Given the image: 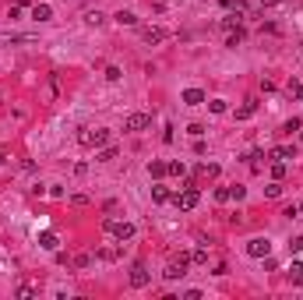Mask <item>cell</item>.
I'll return each instance as SVG.
<instances>
[{"mask_svg": "<svg viewBox=\"0 0 303 300\" xmlns=\"http://www.w3.org/2000/svg\"><path fill=\"white\" fill-rule=\"evenodd\" d=\"M106 141H110V131H106V127H81L78 131V145H85V148H102Z\"/></svg>", "mask_w": 303, "mask_h": 300, "instance_id": "6da1fadb", "label": "cell"}, {"mask_svg": "<svg viewBox=\"0 0 303 300\" xmlns=\"http://www.w3.org/2000/svg\"><path fill=\"white\" fill-rule=\"evenodd\" d=\"M198 201H201V191L194 187V184H187L184 191L173 194V205L180 208V212H190V208H198Z\"/></svg>", "mask_w": 303, "mask_h": 300, "instance_id": "7a4b0ae2", "label": "cell"}, {"mask_svg": "<svg viewBox=\"0 0 303 300\" xmlns=\"http://www.w3.org/2000/svg\"><path fill=\"white\" fill-rule=\"evenodd\" d=\"M102 226H106V233H110L113 240H120V244H124V240H131V237H134V226H131L127 219H106Z\"/></svg>", "mask_w": 303, "mask_h": 300, "instance_id": "3957f363", "label": "cell"}, {"mask_svg": "<svg viewBox=\"0 0 303 300\" xmlns=\"http://www.w3.org/2000/svg\"><path fill=\"white\" fill-rule=\"evenodd\" d=\"M190 268V254H176V258H170V265H166V279H184Z\"/></svg>", "mask_w": 303, "mask_h": 300, "instance_id": "277c9868", "label": "cell"}, {"mask_svg": "<svg viewBox=\"0 0 303 300\" xmlns=\"http://www.w3.org/2000/svg\"><path fill=\"white\" fill-rule=\"evenodd\" d=\"M247 254H250V258H268V254H271V240L268 237H254L247 244Z\"/></svg>", "mask_w": 303, "mask_h": 300, "instance_id": "5b68a950", "label": "cell"}, {"mask_svg": "<svg viewBox=\"0 0 303 300\" xmlns=\"http://www.w3.org/2000/svg\"><path fill=\"white\" fill-rule=\"evenodd\" d=\"M145 127H152V113H131L124 120V131H145Z\"/></svg>", "mask_w": 303, "mask_h": 300, "instance_id": "8992f818", "label": "cell"}, {"mask_svg": "<svg viewBox=\"0 0 303 300\" xmlns=\"http://www.w3.org/2000/svg\"><path fill=\"white\" fill-rule=\"evenodd\" d=\"M148 279H152V272H148V268H145L141 261H138V265L131 268V286H134V290H141V286H148Z\"/></svg>", "mask_w": 303, "mask_h": 300, "instance_id": "52a82bcc", "label": "cell"}, {"mask_svg": "<svg viewBox=\"0 0 303 300\" xmlns=\"http://www.w3.org/2000/svg\"><path fill=\"white\" fill-rule=\"evenodd\" d=\"M141 39L148 42V46H155V42H162V39H166V28H155V25H148V28H141Z\"/></svg>", "mask_w": 303, "mask_h": 300, "instance_id": "ba28073f", "label": "cell"}, {"mask_svg": "<svg viewBox=\"0 0 303 300\" xmlns=\"http://www.w3.org/2000/svg\"><path fill=\"white\" fill-rule=\"evenodd\" d=\"M184 102H187V106H201V102H208V99H205L201 88H187V92H184Z\"/></svg>", "mask_w": 303, "mask_h": 300, "instance_id": "9c48e42d", "label": "cell"}, {"mask_svg": "<svg viewBox=\"0 0 303 300\" xmlns=\"http://www.w3.org/2000/svg\"><path fill=\"white\" fill-rule=\"evenodd\" d=\"M152 198H155L159 205H162V201H173V191L166 187V184H155V187H152Z\"/></svg>", "mask_w": 303, "mask_h": 300, "instance_id": "30bf717a", "label": "cell"}, {"mask_svg": "<svg viewBox=\"0 0 303 300\" xmlns=\"http://www.w3.org/2000/svg\"><path fill=\"white\" fill-rule=\"evenodd\" d=\"M32 18H36V21H50V18H53V7H50V4H36V7H32Z\"/></svg>", "mask_w": 303, "mask_h": 300, "instance_id": "8fae6325", "label": "cell"}, {"mask_svg": "<svg viewBox=\"0 0 303 300\" xmlns=\"http://www.w3.org/2000/svg\"><path fill=\"white\" fill-rule=\"evenodd\" d=\"M285 159H293V148H289V145L271 148V162H285Z\"/></svg>", "mask_w": 303, "mask_h": 300, "instance_id": "7c38bea8", "label": "cell"}, {"mask_svg": "<svg viewBox=\"0 0 303 300\" xmlns=\"http://www.w3.org/2000/svg\"><path fill=\"white\" fill-rule=\"evenodd\" d=\"M39 244L46 247V251H57V247H60V240H57V233H39Z\"/></svg>", "mask_w": 303, "mask_h": 300, "instance_id": "4fadbf2b", "label": "cell"}, {"mask_svg": "<svg viewBox=\"0 0 303 300\" xmlns=\"http://www.w3.org/2000/svg\"><path fill=\"white\" fill-rule=\"evenodd\" d=\"M244 36H247V32H244V28H240V25H236V28H233V32H229V39H226V46H233V50H236V46H240V42H244Z\"/></svg>", "mask_w": 303, "mask_h": 300, "instance_id": "5bb4252c", "label": "cell"}, {"mask_svg": "<svg viewBox=\"0 0 303 300\" xmlns=\"http://www.w3.org/2000/svg\"><path fill=\"white\" fill-rule=\"evenodd\" d=\"M285 276H289V282H303V261H293Z\"/></svg>", "mask_w": 303, "mask_h": 300, "instance_id": "9a60e30c", "label": "cell"}, {"mask_svg": "<svg viewBox=\"0 0 303 300\" xmlns=\"http://www.w3.org/2000/svg\"><path fill=\"white\" fill-rule=\"evenodd\" d=\"M254 110H257V102H244V106L236 110V120H247V117H254Z\"/></svg>", "mask_w": 303, "mask_h": 300, "instance_id": "2e32d148", "label": "cell"}, {"mask_svg": "<svg viewBox=\"0 0 303 300\" xmlns=\"http://www.w3.org/2000/svg\"><path fill=\"white\" fill-rule=\"evenodd\" d=\"M289 96L293 99H303V78H293L289 81Z\"/></svg>", "mask_w": 303, "mask_h": 300, "instance_id": "e0dca14e", "label": "cell"}, {"mask_svg": "<svg viewBox=\"0 0 303 300\" xmlns=\"http://www.w3.org/2000/svg\"><path fill=\"white\" fill-rule=\"evenodd\" d=\"M190 261L194 265H208V247H198V251L190 254Z\"/></svg>", "mask_w": 303, "mask_h": 300, "instance_id": "ac0fdd59", "label": "cell"}, {"mask_svg": "<svg viewBox=\"0 0 303 300\" xmlns=\"http://www.w3.org/2000/svg\"><path fill=\"white\" fill-rule=\"evenodd\" d=\"M166 173H173V177H184V173H187V166H184V162H166Z\"/></svg>", "mask_w": 303, "mask_h": 300, "instance_id": "d6986e66", "label": "cell"}, {"mask_svg": "<svg viewBox=\"0 0 303 300\" xmlns=\"http://www.w3.org/2000/svg\"><path fill=\"white\" fill-rule=\"evenodd\" d=\"M300 127H303V120L293 117V120H285V124H282V134H293V131H300Z\"/></svg>", "mask_w": 303, "mask_h": 300, "instance_id": "ffe728a7", "label": "cell"}, {"mask_svg": "<svg viewBox=\"0 0 303 300\" xmlns=\"http://www.w3.org/2000/svg\"><path fill=\"white\" fill-rule=\"evenodd\" d=\"M110 159H116V148H113V145H102V152H99V162H110Z\"/></svg>", "mask_w": 303, "mask_h": 300, "instance_id": "44dd1931", "label": "cell"}, {"mask_svg": "<svg viewBox=\"0 0 303 300\" xmlns=\"http://www.w3.org/2000/svg\"><path fill=\"white\" fill-rule=\"evenodd\" d=\"M116 21H120V25H138V18H134L131 11H120V14H116Z\"/></svg>", "mask_w": 303, "mask_h": 300, "instance_id": "7402d4cb", "label": "cell"}, {"mask_svg": "<svg viewBox=\"0 0 303 300\" xmlns=\"http://www.w3.org/2000/svg\"><path fill=\"white\" fill-rule=\"evenodd\" d=\"M85 21L88 25H102V14L99 11H85Z\"/></svg>", "mask_w": 303, "mask_h": 300, "instance_id": "603a6c76", "label": "cell"}, {"mask_svg": "<svg viewBox=\"0 0 303 300\" xmlns=\"http://www.w3.org/2000/svg\"><path fill=\"white\" fill-rule=\"evenodd\" d=\"M148 173H152V177H166V162H152Z\"/></svg>", "mask_w": 303, "mask_h": 300, "instance_id": "cb8c5ba5", "label": "cell"}, {"mask_svg": "<svg viewBox=\"0 0 303 300\" xmlns=\"http://www.w3.org/2000/svg\"><path fill=\"white\" fill-rule=\"evenodd\" d=\"M271 177L282 180V177H285V162H271Z\"/></svg>", "mask_w": 303, "mask_h": 300, "instance_id": "d4e9b609", "label": "cell"}, {"mask_svg": "<svg viewBox=\"0 0 303 300\" xmlns=\"http://www.w3.org/2000/svg\"><path fill=\"white\" fill-rule=\"evenodd\" d=\"M265 194H268V198H279V194H282V184H279V180H275V184H268Z\"/></svg>", "mask_w": 303, "mask_h": 300, "instance_id": "484cf974", "label": "cell"}, {"mask_svg": "<svg viewBox=\"0 0 303 300\" xmlns=\"http://www.w3.org/2000/svg\"><path fill=\"white\" fill-rule=\"evenodd\" d=\"M208 110H211V113H226V102H222V99H211Z\"/></svg>", "mask_w": 303, "mask_h": 300, "instance_id": "4316f807", "label": "cell"}, {"mask_svg": "<svg viewBox=\"0 0 303 300\" xmlns=\"http://www.w3.org/2000/svg\"><path fill=\"white\" fill-rule=\"evenodd\" d=\"M18 297H21V300H32L36 290H32V286H18Z\"/></svg>", "mask_w": 303, "mask_h": 300, "instance_id": "83f0119b", "label": "cell"}, {"mask_svg": "<svg viewBox=\"0 0 303 300\" xmlns=\"http://www.w3.org/2000/svg\"><path fill=\"white\" fill-rule=\"evenodd\" d=\"M215 198H219V201H229V198H233V191H229V187H219V191H215Z\"/></svg>", "mask_w": 303, "mask_h": 300, "instance_id": "f1b7e54d", "label": "cell"}, {"mask_svg": "<svg viewBox=\"0 0 303 300\" xmlns=\"http://www.w3.org/2000/svg\"><path fill=\"white\" fill-rule=\"evenodd\" d=\"M106 78H110V81H120V67H106Z\"/></svg>", "mask_w": 303, "mask_h": 300, "instance_id": "f546056e", "label": "cell"}, {"mask_svg": "<svg viewBox=\"0 0 303 300\" xmlns=\"http://www.w3.org/2000/svg\"><path fill=\"white\" fill-rule=\"evenodd\" d=\"M71 265H74V268H85V265H88V254H78V258H74Z\"/></svg>", "mask_w": 303, "mask_h": 300, "instance_id": "4dcf8cb0", "label": "cell"}, {"mask_svg": "<svg viewBox=\"0 0 303 300\" xmlns=\"http://www.w3.org/2000/svg\"><path fill=\"white\" fill-rule=\"evenodd\" d=\"M289 251H303V237H293L289 240Z\"/></svg>", "mask_w": 303, "mask_h": 300, "instance_id": "1f68e13d", "label": "cell"}, {"mask_svg": "<svg viewBox=\"0 0 303 300\" xmlns=\"http://www.w3.org/2000/svg\"><path fill=\"white\" fill-rule=\"evenodd\" d=\"M282 0H261V7H279Z\"/></svg>", "mask_w": 303, "mask_h": 300, "instance_id": "d6a6232c", "label": "cell"}, {"mask_svg": "<svg viewBox=\"0 0 303 300\" xmlns=\"http://www.w3.org/2000/svg\"><path fill=\"white\" fill-rule=\"evenodd\" d=\"M296 219H303V201H300V205H296Z\"/></svg>", "mask_w": 303, "mask_h": 300, "instance_id": "836d02e7", "label": "cell"}, {"mask_svg": "<svg viewBox=\"0 0 303 300\" xmlns=\"http://www.w3.org/2000/svg\"><path fill=\"white\" fill-rule=\"evenodd\" d=\"M14 4H18V7H25V4H28V0H14Z\"/></svg>", "mask_w": 303, "mask_h": 300, "instance_id": "e575fe53", "label": "cell"}]
</instances>
